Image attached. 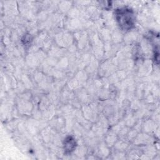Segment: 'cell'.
<instances>
[{
	"instance_id": "6da1fadb",
	"label": "cell",
	"mask_w": 160,
	"mask_h": 160,
	"mask_svg": "<svg viewBox=\"0 0 160 160\" xmlns=\"http://www.w3.org/2000/svg\"><path fill=\"white\" fill-rule=\"evenodd\" d=\"M116 19L119 26L123 30L131 29L134 24V16L130 9L121 8L117 11Z\"/></svg>"
},
{
	"instance_id": "7a4b0ae2",
	"label": "cell",
	"mask_w": 160,
	"mask_h": 160,
	"mask_svg": "<svg viewBox=\"0 0 160 160\" xmlns=\"http://www.w3.org/2000/svg\"><path fill=\"white\" fill-rule=\"evenodd\" d=\"M69 146L71 147V151H73V149L75 148V141H74V139H72L71 137H68L65 140L64 148H66V151H69Z\"/></svg>"
}]
</instances>
